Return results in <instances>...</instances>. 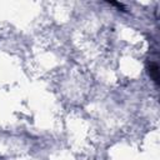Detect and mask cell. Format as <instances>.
<instances>
[{
	"label": "cell",
	"mask_w": 160,
	"mask_h": 160,
	"mask_svg": "<svg viewBox=\"0 0 160 160\" xmlns=\"http://www.w3.org/2000/svg\"><path fill=\"white\" fill-rule=\"evenodd\" d=\"M149 74L152 78V80L158 84L159 82V66L155 62H151L150 64V66H149Z\"/></svg>",
	"instance_id": "6da1fadb"
}]
</instances>
